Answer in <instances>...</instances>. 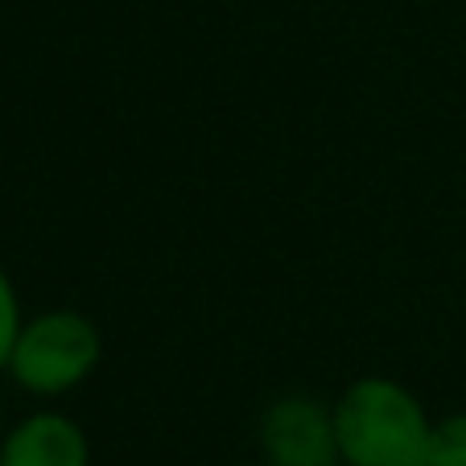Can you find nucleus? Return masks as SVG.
Here are the masks:
<instances>
[{
    "label": "nucleus",
    "instance_id": "1",
    "mask_svg": "<svg viewBox=\"0 0 466 466\" xmlns=\"http://www.w3.org/2000/svg\"><path fill=\"white\" fill-rule=\"evenodd\" d=\"M343 466H421L433 417L392 376H360L330 400Z\"/></svg>",
    "mask_w": 466,
    "mask_h": 466
},
{
    "label": "nucleus",
    "instance_id": "2",
    "mask_svg": "<svg viewBox=\"0 0 466 466\" xmlns=\"http://www.w3.org/2000/svg\"><path fill=\"white\" fill-rule=\"evenodd\" d=\"M104 363L99 322L83 309H42L25 318L9 355V376L29 396H66Z\"/></svg>",
    "mask_w": 466,
    "mask_h": 466
},
{
    "label": "nucleus",
    "instance_id": "3",
    "mask_svg": "<svg viewBox=\"0 0 466 466\" xmlns=\"http://www.w3.org/2000/svg\"><path fill=\"white\" fill-rule=\"evenodd\" d=\"M260 462L268 466H343L335 405L309 392H285L260 413Z\"/></svg>",
    "mask_w": 466,
    "mask_h": 466
},
{
    "label": "nucleus",
    "instance_id": "4",
    "mask_svg": "<svg viewBox=\"0 0 466 466\" xmlns=\"http://www.w3.org/2000/svg\"><path fill=\"white\" fill-rule=\"evenodd\" d=\"M0 466H91V438L75 417L37 409L0 433Z\"/></svg>",
    "mask_w": 466,
    "mask_h": 466
},
{
    "label": "nucleus",
    "instance_id": "5",
    "mask_svg": "<svg viewBox=\"0 0 466 466\" xmlns=\"http://www.w3.org/2000/svg\"><path fill=\"white\" fill-rule=\"evenodd\" d=\"M421 466H466V413H450L433 421Z\"/></svg>",
    "mask_w": 466,
    "mask_h": 466
},
{
    "label": "nucleus",
    "instance_id": "6",
    "mask_svg": "<svg viewBox=\"0 0 466 466\" xmlns=\"http://www.w3.org/2000/svg\"><path fill=\"white\" fill-rule=\"evenodd\" d=\"M21 322H25V314H21L17 285H13V277L5 273V264H0V371L9 368V355H13V343H17Z\"/></svg>",
    "mask_w": 466,
    "mask_h": 466
},
{
    "label": "nucleus",
    "instance_id": "7",
    "mask_svg": "<svg viewBox=\"0 0 466 466\" xmlns=\"http://www.w3.org/2000/svg\"><path fill=\"white\" fill-rule=\"evenodd\" d=\"M256 466H268V462H256Z\"/></svg>",
    "mask_w": 466,
    "mask_h": 466
}]
</instances>
